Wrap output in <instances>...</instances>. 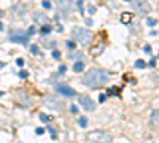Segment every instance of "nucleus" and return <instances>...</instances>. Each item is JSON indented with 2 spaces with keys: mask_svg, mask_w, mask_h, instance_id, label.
I'll use <instances>...</instances> for the list:
<instances>
[{
  "mask_svg": "<svg viewBox=\"0 0 159 143\" xmlns=\"http://www.w3.org/2000/svg\"><path fill=\"white\" fill-rule=\"evenodd\" d=\"M96 6L94 5H87V15H94V13H96Z\"/></svg>",
  "mask_w": 159,
  "mask_h": 143,
  "instance_id": "obj_20",
  "label": "nucleus"
},
{
  "mask_svg": "<svg viewBox=\"0 0 159 143\" xmlns=\"http://www.w3.org/2000/svg\"><path fill=\"white\" fill-rule=\"evenodd\" d=\"M2 16H3V11H2V10H0V18H2Z\"/></svg>",
  "mask_w": 159,
  "mask_h": 143,
  "instance_id": "obj_41",
  "label": "nucleus"
},
{
  "mask_svg": "<svg viewBox=\"0 0 159 143\" xmlns=\"http://www.w3.org/2000/svg\"><path fill=\"white\" fill-rule=\"evenodd\" d=\"M57 8H59V13L62 16H67L69 11L73 8V2L72 0H57Z\"/></svg>",
  "mask_w": 159,
  "mask_h": 143,
  "instance_id": "obj_6",
  "label": "nucleus"
},
{
  "mask_svg": "<svg viewBox=\"0 0 159 143\" xmlns=\"http://www.w3.org/2000/svg\"><path fill=\"white\" fill-rule=\"evenodd\" d=\"M84 22H86V26H92V19H91V18H86V21H84Z\"/></svg>",
  "mask_w": 159,
  "mask_h": 143,
  "instance_id": "obj_36",
  "label": "nucleus"
},
{
  "mask_svg": "<svg viewBox=\"0 0 159 143\" xmlns=\"http://www.w3.org/2000/svg\"><path fill=\"white\" fill-rule=\"evenodd\" d=\"M105 99H107V95H103V94L99 95V102H100V103H102V102H105Z\"/></svg>",
  "mask_w": 159,
  "mask_h": 143,
  "instance_id": "obj_33",
  "label": "nucleus"
},
{
  "mask_svg": "<svg viewBox=\"0 0 159 143\" xmlns=\"http://www.w3.org/2000/svg\"><path fill=\"white\" fill-rule=\"evenodd\" d=\"M16 65H19V67H22L24 65V60L21 59V57H18V59H16Z\"/></svg>",
  "mask_w": 159,
  "mask_h": 143,
  "instance_id": "obj_30",
  "label": "nucleus"
},
{
  "mask_svg": "<svg viewBox=\"0 0 159 143\" xmlns=\"http://www.w3.org/2000/svg\"><path fill=\"white\" fill-rule=\"evenodd\" d=\"M56 30H57V32H62V26H60V24H57V26H56Z\"/></svg>",
  "mask_w": 159,
  "mask_h": 143,
  "instance_id": "obj_37",
  "label": "nucleus"
},
{
  "mask_svg": "<svg viewBox=\"0 0 159 143\" xmlns=\"http://www.w3.org/2000/svg\"><path fill=\"white\" fill-rule=\"evenodd\" d=\"M73 37H75V42H78L80 45H83V46H87L91 43V40H92V33H91L89 30L83 29V27L73 29Z\"/></svg>",
  "mask_w": 159,
  "mask_h": 143,
  "instance_id": "obj_2",
  "label": "nucleus"
},
{
  "mask_svg": "<svg viewBox=\"0 0 159 143\" xmlns=\"http://www.w3.org/2000/svg\"><path fill=\"white\" fill-rule=\"evenodd\" d=\"M33 19L38 22H48V18L46 16H43L42 13H33Z\"/></svg>",
  "mask_w": 159,
  "mask_h": 143,
  "instance_id": "obj_12",
  "label": "nucleus"
},
{
  "mask_svg": "<svg viewBox=\"0 0 159 143\" xmlns=\"http://www.w3.org/2000/svg\"><path fill=\"white\" fill-rule=\"evenodd\" d=\"M19 78H22V80H26V78L27 76H29V72H27V70H21V72H19Z\"/></svg>",
  "mask_w": 159,
  "mask_h": 143,
  "instance_id": "obj_19",
  "label": "nucleus"
},
{
  "mask_svg": "<svg viewBox=\"0 0 159 143\" xmlns=\"http://www.w3.org/2000/svg\"><path fill=\"white\" fill-rule=\"evenodd\" d=\"M124 2H132V0H124Z\"/></svg>",
  "mask_w": 159,
  "mask_h": 143,
  "instance_id": "obj_43",
  "label": "nucleus"
},
{
  "mask_svg": "<svg viewBox=\"0 0 159 143\" xmlns=\"http://www.w3.org/2000/svg\"><path fill=\"white\" fill-rule=\"evenodd\" d=\"M40 119H42L43 122H48L49 121V116H48V115H45V113H42V115H40Z\"/></svg>",
  "mask_w": 159,
  "mask_h": 143,
  "instance_id": "obj_24",
  "label": "nucleus"
},
{
  "mask_svg": "<svg viewBox=\"0 0 159 143\" xmlns=\"http://www.w3.org/2000/svg\"><path fill=\"white\" fill-rule=\"evenodd\" d=\"M67 48H70V49H73V48H75V43H73V42H67Z\"/></svg>",
  "mask_w": 159,
  "mask_h": 143,
  "instance_id": "obj_34",
  "label": "nucleus"
},
{
  "mask_svg": "<svg viewBox=\"0 0 159 143\" xmlns=\"http://www.w3.org/2000/svg\"><path fill=\"white\" fill-rule=\"evenodd\" d=\"M3 29H5V27H3V24L0 22V30H3Z\"/></svg>",
  "mask_w": 159,
  "mask_h": 143,
  "instance_id": "obj_40",
  "label": "nucleus"
},
{
  "mask_svg": "<svg viewBox=\"0 0 159 143\" xmlns=\"http://www.w3.org/2000/svg\"><path fill=\"white\" fill-rule=\"evenodd\" d=\"M35 30H37V29H35L33 26H32V27H29V30H27V35H29V37H30V35H33V33H35Z\"/></svg>",
  "mask_w": 159,
  "mask_h": 143,
  "instance_id": "obj_28",
  "label": "nucleus"
},
{
  "mask_svg": "<svg viewBox=\"0 0 159 143\" xmlns=\"http://www.w3.org/2000/svg\"><path fill=\"white\" fill-rule=\"evenodd\" d=\"M10 42L13 43H21V45H27L29 43V35L21 29H16V30H11L10 32Z\"/></svg>",
  "mask_w": 159,
  "mask_h": 143,
  "instance_id": "obj_3",
  "label": "nucleus"
},
{
  "mask_svg": "<svg viewBox=\"0 0 159 143\" xmlns=\"http://www.w3.org/2000/svg\"><path fill=\"white\" fill-rule=\"evenodd\" d=\"M51 30H53V27L51 26H46V24H45V26L40 29V33H42V35H46V33H49Z\"/></svg>",
  "mask_w": 159,
  "mask_h": 143,
  "instance_id": "obj_14",
  "label": "nucleus"
},
{
  "mask_svg": "<svg viewBox=\"0 0 159 143\" xmlns=\"http://www.w3.org/2000/svg\"><path fill=\"white\" fill-rule=\"evenodd\" d=\"M80 103L86 111H94L96 110V103L92 102V99H91L89 95H80Z\"/></svg>",
  "mask_w": 159,
  "mask_h": 143,
  "instance_id": "obj_8",
  "label": "nucleus"
},
{
  "mask_svg": "<svg viewBox=\"0 0 159 143\" xmlns=\"http://www.w3.org/2000/svg\"><path fill=\"white\" fill-rule=\"evenodd\" d=\"M150 35H151V37H156V35H158V32H156V30H151Z\"/></svg>",
  "mask_w": 159,
  "mask_h": 143,
  "instance_id": "obj_38",
  "label": "nucleus"
},
{
  "mask_svg": "<svg viewBox=\"0 0 159 143\" xmlns=\"http://www.w3.org/2000/svg\"><path fill=\"white\" fill-rule=\"evenodd\" d=\"M70 111H72L73 115H78V107H76V105H72V107H70Z\"/></svg>",
  "mask_w": 159,
  "mask_h": 143,
  "instance_id": "obj_27",
  "label": "nucleus"
},
{
  "mask_svg": "<svg viewBox=\"0 0 159 143\" xmlns=\"http://www.w3.org/2000/svg\"><path fill=\"white\" fill-rule=\"evenodd\" d=\"M158 115H159V110H158V108H154V110L151 111V115H150V124L158 126Z\"/></svg>",
  "mask_w": 159,
  "mask_h": 143,
  "instance_id": "obj_10",
  "label": "nucleus"
},
{
  "mask_svg": "<svg viewBox=\"0 0 159 143\" xmlns=\"http://www.w3.org/2000/svg\"><path fill=\"white\" fill-rule=\"evenodd\" d=\"M148 65H150V67H154V65H156V59L153 57V59L150 60V64H148Z\"/></svg>",
  "mask_w": 159,
  "mask_h": 143,
  "instance_id": "obj_35",
  "label": "nucleus"
},
{
  "mask_svg": "<svg viewBox=\"0 0 159 143\" xmlns=\"http://www.w3.org/2000/svg\"><path fill=\"white\" fill-rule=\"evenodd\" d=\"M87 140L89 142H111V135L105 131H92L87 134Z\"/></svg>",
  "mask_w": 159,
  "mask_h": 143,
  "instance_id": "obj_4",
  "label": "nucleus"
},
{
  "mask_svg": "<svg viewBox=\"0 0 159 143\" xmlns=\"http://www.w3.org/2000/svg\"><path fill=\"white\" fill-rule=\"evenodd\" d=\"M53 57H54V59H60V53H59V51H57V49H53Z\"/></svg>",
  "mask_w": 159,
  "mask_h": 143,
  "instance_id": "obj_23",
  "label": "nucleus"
},
{
  "mask_svg": "<svg viewBox=\"0 0 159 143\" xmlns=\"http://www.w3.org/2000/svg\"><path fill=\"white\" fill-rule=\"evenodd\" d=\"M156 19H153V18H148L147 19V26H150V27H154V26H156Z\"/></svg>",
  "mask_w": 159,
  "mask_h": 143,
  "instance_id": "obj_17",
  "label": "nucleus"
},
{
  "mask_svg": "<svg viewBox=\"0 0 159 143\" xmlns=\"http://www.w3.org/2000/svg\"><path fill=\"white\" fill-rule=\"evenodd\" d=\"M135 67H137V69H143V67H147V64L142 59H138V60H135Z\"/></svg>",
  "mask_w": 159,
  "mask_h": 143,
  "instance_id": "obj_16",
  "label": "nucleus"
},
{
  "mask_svg": "<svg viewBox=\"0 0 159 143\" xmlns=\"http://www.w3.org/2000/svg\"><path fill=\"white\" fill-rule=\"evenodd\" d=\"M84 70V62L83 60H76L75 64H73V72H75V73H80V72H83Z\"/></svg>",
  "mask_w": 159,
  "mask_h": 143,
  "instance_id": "obj_11",
  "label": "nucleus"
},
{
  "mask_svg": "<svg viewBox=\"0 0 159 143\" xmlns=\"http://www.w3.org/2000/svg\"><path fill=\"white\" fill-rule=\"evenodd\" d=\"M65 72H67V67L65 65H60L59 67V73H65Z\"/></svg>",
  "mask_w": 159,
  "mask_h": 143,
  "instance_id": "obj_32",
  "label": "nucleus"
},
{
  "mask_svg": "<svg viewBox=\"0 0 159 143\" xmlns=\"http://www.w3.org/2000/svg\"><path fill=\"white\" fill-rule=\"evenodd\" d=\"M70 57H72V59H76V60H80L81 59V53H73V54H70Z\"/></svg>",
  "mask_w": 159,
  "mask_h": 143,
  "instance_id": "obj_26",
  "label": "nucleus"
},
{
  "mask_svg": "<svg viewBox=\"0 0 159 143\" xmlns=\"http://www.w3.org/2000/svg\"><path fill=\"white\" fill-rule=\"evenodd\" d=\"M43 132H45V129H43V127H38V129H35V134H37V135H42Z\"/></svg>",
  "mask_w": 159,
  "mask_h": 143,
  "instance_id": "obj_31",
  "label": "nucleus"
},
{
  "mask_svg": "<svg viewBox=\"0 0 159 143\" xmlns=\"http://www.w3.org/2000/svg\"><path fill=\"white\" fill-rule=\"evenodd\" d=\"M108 81V75L105 73L103 70H99V69H92L86 73L83 83L89 87H100L103 84H107Z\"/></svg>",
  "mask_w": 159,
  "mask_h": 143,
  "instance_id": "obj_1",
  "label": "nucleus"
},
{
  "mask_svg": "<svg viewBox=\"0 0 159 143\" xmlns=\"http://www.w3.org/2000/svg\"><path fill=\"white\" fill-rule=\"evenodd\" d=\"M43 45H45L46 48H54L56 46V42H54V40L53 42H43Z\"/></svg>",
  "mask_w": 159,
  "mask_h": 143,
  "instance_id": "obj_21",
  "label": "nucleus"
},
{
  "mask_svg": "<svg viewBox=\"0 0 159 143\" xmlns=\"http://www.w3.org/2000/svg\"><path fill=\"white\" fill-rule=\"evenodd\" d=\"M46 105L51 107V108H56V110H59V111H62L64 108H65V103H64L62 100H59V99H56V97H48L46 99Z\"/></svg>",
  "mask_w": 159,
  "mask_h": 143,
  "instance_id": "obj_9",
  "label": "nucleus"
},
{
  "mask_svg": "<svg viewBox=\"0 0 159 143\" xmlns=\"http://www.w3.org/2000/svg\"><path fill=\"white\" fill-rule=\"evenodd\" d=\"M78 124H80V127H86L87 126V118L86 116H80L78 118Z\"/></svg>",
  "mask_w": 159,
  "mask_h": 143,
  "instance_id": "obj_15",
  "label": "nucleus"
},
{
  "mask_svg": "<svg viewBox=\"0 0 159 143\" xmlns=\"http://www.w3.org/2000/svg\"><path fill=\"white\" fill-rule=\"evenodd\" d=\"M54 89H56L59 94H62L64 97H75V95H76V92L69 86V84H56Z\"/></svg>",
  "mask_w": 159,
  "mask_h": 143,
  "instance_id": "obj_7",
  "label": "nucleus"
},
{
  "mask_svg": "<svg viewBox=\"0 0 159 143\" xmlns=\"http://www.w3.org/2000/svg\"><path fill=\"white\" fill-rule=\"evenodd\" d=\"M76 6H78V11L83 13V0H78V2H76Z\"/></svg>",
  "mask_w": 159,
  "mask_h": 143,
  "instance_id": "obj_25",
  "label": "nucleus"
},
{
  "mask_svg": "<svg viewBox=\"0 0 159 143\" xmlns=\"http://www.w3.org/2000/svg\"><path fill=\"white\" fill-rule=\"evenodd\" d=\"M42 5H43V8H45V10H51V2H49V0H43Z\"/></svg>",
  "mask_w": 159,
  "mask_h": 143,
  "instance_id": "obj_18",
  "label": "nucleus"
},
{
  "mask_svg": "<svg viewBox=\"0 0 159 143\" xmlns=\"http://www.w3.org/2000/svg\"><path fill=\"white\" fill-rule=\"evenodd\" d=\"M134 5V10L135 11H138L140 15H147V13L151 11V5L148 2H145V0H137V2H132Z\"/></svg>",
  "mask_w": 159,
  "mask_h": 143,
  "instance_id": "obj_5",
  "label": "nucleus"
},
{
  "mask_svg": "<svg viewBox=\"0 0 159 143\" xmlns=\"http://www.w3.org/2000/svg\"><path fill=\"white\" fill-rule=\"evenodd\" d=\"M30 53H32V54H38V46H37V45H30Z\"/></svg>",
  "mask_w": 159,
  "mask_h": 143,
  "instance_id": "obj_22",
  "label": "nucleus"
},
{
  "mask_svg": "<svg viewBox=\"0 0 159 143\" xmlns=\"http://www.w3.org/2000/svg\"><path fill=\"white\" fill-rule=\"evenodd\" d=\"M2 95H3V92H2V91H0V97H2Z\"/></svg>",
  "mask_w": 159,
  "mask_h": 143,
  "instance_id": "obj_42",
  "label": "nucleus"
},
{
  "mask_svg": "<svg viewBox=\"0 0 159 143\" xmlns=\"http://www.w3.org/2000/svg\"><path fill=\"white\" fill-rule=\"evenodd\" d=\"M143 51H145L147 54H151V46H150V45H145V46H143Z\"/></svg>",
  "mask_w": 159,
  "mask_h": 143,
  "instance_id": "obj_29",
  "label": "nucleus"
},
{
  "mask_svg": "<svg viewBox=\"0 0 159 143\" xmlns=\"http://www.w3.org/2000/svg\"><path fill=\"white\" fill-rule=\"evenodd\" d=\"M131 19H132V13H123L121 15V22L127 24V22H131Z\"/></svg>",
  "mask_w": 159,
  "mask_h": 143,
  "instance_id": "obj_13",
  "label": "nucleus"
},
{
  "mask_svg": "<svg viewBox=\"0 0 159 143\" xmlns=\"http://www.w3.org/2000/svg\"><path fill=\"white\" fill-rule=\"evenodd\" d=\"M3 67H5V64H3V62H0V69H3Z\"/></svg>",
  "mask_w": 159,
  "mask_h": 143,
  "instance_id": "obj_39",
  "label": "nucleus"
}]
</instances>
